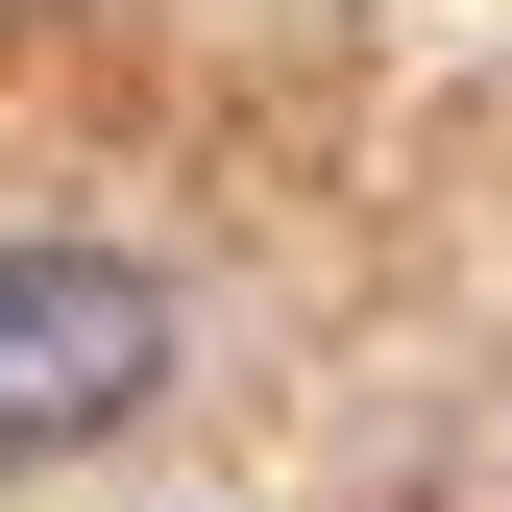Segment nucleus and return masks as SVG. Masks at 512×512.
<instances>
[{
    "instance_id": "f257e3e1",
    "label": "nucleus",
    "mask_w": 512,
    "mask_h": 512,
    "mask_svg": "<svg viewBox=\"0 0 512 512\" xmlns=\"http://www.w3.org/2000/svg\"><path fill=\"white\" fill-rule=\"evenodd\" d=\"M171 391V293L122 244H0V464H98Z\"/></svg>"
}]
</instances>
